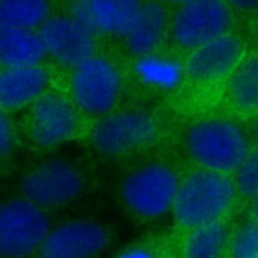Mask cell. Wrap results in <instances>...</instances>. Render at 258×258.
Segmentation results:
<instances>
[{
  "label": "cell",
  "instance_id": "6da1fadb",
  "mask_svg": "<svg viewBox=\"0 0 258 258\" xmlns=\"http://www.w3.org/2000/svg\"><path fill=\"white\" fill-rule=\"evenodd\" d=\"M231 177L211 169H196L180 180L172 206L175 220L193 230L206 223L222 220L236 198Z\"/></svg>",
  "mask_w": 258,
  "mask_h": 258
},
{
  "label": "cell",
  "instance_id": "7a4b0ae2",
  "mask_svg": "<svg viewBox=\"0 0 258 258\" xmlns=\"http://www.w3.org/2000/svg\"><path fill=\"white\" fill-rule=\"evenodd\" d=\"M186 150L203 169L231 174L250 153L244 129L225 118H209L195 123L186 133Z\"/></svg>",
  "mask_w": 258,
  "mask_h": 258
},
{
  "label": "cell",
  "instance_id": "3957f363",
  "mask_svg": "<svg viewBox=\"0 0 258 258\" xmlns=\"http://www.w3.org/2000/svg\"><path fill=\"white\" fill-rule=\"evenodd\" d=\"M180 178L172 167L148 163L129 174L121 185V198L133 214L156 218L172 209Z\"/></svg>",
  "mask_w": 258,
  "mask_h": 258
},
{
  "label": "cell",
  "instance_id": "277c9868",
  "mask_svg": "<svg viewBox=\"0 0 258 258\" xmlns=\"http://www.w3.org/2000/svg\"><path fill=\"white\" fill-rule=\"evenodd\" d=\"M46 214L26 198L7 201L0 207V253L4 258H26L46 239Z\"/></svg>",
  "mask_w": 258,
  "mask_h": 258
},
{
  "label": "cell",
  "instance_id": "5b68a950",
  "mask_svg": "<svg viewBox=\"0 0 258 258\" xmlns=\"http://www.w3.org/2000/svg\"><path fill=\"white\" fill-rule=\"evenodd\" d=\"M74 104L88 115H105L115 107L121 91V75L104 57L93 56L74 69L71 78Z\"/></svg>",
  "mask_w": 258,
  "mask_h": 258
},
{
  "label": "cell",
  "instance_id": "8992f818",
  "mask_svg": "<svg viewBox=\"0 0 258 258\" xmlns=\"http://www.w3.org/2000/svg\"><path fill=\"white\" fill-rule=\"evenodd\" d=\"M158 133L155 118L142 110L105 115L91 131L94 148L107 156H121L152 144Z\"/></svg>",
  "mask_w": 258,
  "mask_h": 258
},
{
  "label": "cell",
  "instance_id": "52a82bcc",
  "mask_svg": "<svg viewBox=\"0 0 258 258\" xmlns=\"http://www.w3.org/2000/svg\"><path fill=\"white\" fill-rule=\"evenodd\" d=\"M233 24L225 0H191L180 5L172 19L174 40L186 49H196L228 34Z\"/></svg>",
  "mask_w": 258,
  "mask_h": 258
},
{
  "label": "cell",
  "instance_id": "ba28073f",
  "mask_svg": "<svg viewBox=\"0 0 258 258\" xmlns=\"http://www.w3.org/2000/svg\"><path fill=\"white\" fill-rule=\"evenodd\" d=\"M85 180L64 160H48L29 171L21 180V193L40 207H59L74 201L83 191Z\"/></svg>",
  "mask_w": 258,
  "mask_h": 258
},
{
  "label": "cell",
  "instance_id": "9c48e42d",
  "mask_svg": "<svg viewBox=\"0 0 258 258\" xmlns=\"http://www.w3.org/2000/svg\"><path fill=\"white\" fill-rule=\"evenodd\" d=\"M46 54L67 69H75L94 56V34L74 16H53L40 27Z\"/></svg>",
  "mask_w": 258,
  "mask_h": 258
},
{
  "label": "cell",
  "instance_id": "30bf717a",
  "mask_svg": "<svg viewBox=\"0 0 258 258\" xmlns=\"http://www.w3.org/2000/svg\"><path fill=\"white\" fill-rule=\"evenodd\" d=\"M78 129V115L67 97L45 93L34 102L31 136L37 145L51 148L69 141Z\"/></svg>",
  "mask_w": 258,
  "mask_h": 258
},
{
  "label": "cell",
  "instance_id": "8fae6325",
  "mask_svg": "<svg viewBox=\"0 0 258 258\" xmlns=\"http://www.w3.org/2000/svg\"><path fill=\"white\" fill-rule=\"evenodd\" d=\"M108 244L105 228L89 220H74L54 228L38 249V258H93Z\"/></svg>",
  "mask_w": 258,
  "mask_h": 258
},
{
  "label": "cell",
  "instance_id": "7c38bea8",
  "mask_svg": "<svg viewBox=\"0 0 258 258\" xmlns=\"http://www.w3.org/2000/svg\"><path fill=\"white\" fill-rule=\"evenodd\" d=\"M142 5V0H75L71 13L94 35L126 37Z\"/></svg>",
  "mask_w": 258,
  "mask_h": 258
},
{
  "label": "cell",
  "instance_id": "4fadbf2b",
  "mask_svg": "<svg viewBox=\"0 0 258 258\" xmlns=\"http://www.w3.org/2000/svg\"><path fill=\"white\" fill-rule=\"evenodd\" d=\"M244 45L236 35L226 34L200 48L188 56L185 71L193 82L215 83L230 78L242 62Z\"/></svg>",
  "mask_w": 258,
  "mask_h": 258
},
{
  "label": "cell",
  "instance_id": "5bb4252c",
  "mask_svg": "<svg viewBox=\"0 0 258 258\" xmlns=\"http://www.w3.org/2000/svg\"><path fill=\"white\" fill-rule=\"evenodd\" d=\"M49 82V74L42 66L5 69L0 75V104L5 110H16L35 102Z\"/></svg>",
  "mask_w": 258,
  "mask_h": 258
},
{
  "label": "cell",
  "instance_id": "9a60e30c",
  "mask_svg": "<svg viewBox=\"0 0 258 258\" xmlns=\"http://www.w3.org/2000/svg\"><path fill=\"white\" fill-rule=\"evenodd\" d=\"M46 56V48L38 32L32 29L0 27V61L5 69L38 66Z\"/></svg>",
  "mask_w": 258,
  "mask_h": 258
},
{
  "label": "cell",
  "instance_id": "2e32d148",
  "mask_svg": "<svg viewBox=\"0 0 258 258\" xmlns=\"http://www.w3.org/2000/svg\"><path fill=\"white\" fill-rule=\"evenodd\" d=\"M167 27V13L158 2H145L141 8L134 26L126 34V46L129 53L137 57L152 54L163 42Z\"/></svg>",
  "mask_w": 258,
  "mask_h": 258
},
{
  "label": "cell",
  "instance_id": "e0dca14e",
  "mask_svg": "<svg viewBox=\"0 0 258 258\" xmlns=\"http://www.w3.org/2000/svg\"><path fill=\"white\" fill-rule=\"evenodd\" d=\"M228 97L241 113L258 112V54L242 59L228 80Z\"/></svg>",
  "mask_w": 258,
  "mask_h": 258
},
{
  "label": "cell",
  "instance_id": "ac0fdd59",
  "mask_svg": "<svg viewBox=\"0 0 258 258\" xmlns=\"http://www.w3.org/2000/svg\"><path fill=\"white\" fill-rule=\"evenodd\" d=\"M230 242L228 228L222 220L193 228L182 249L183 258H222Z\"/></svg>",
  "mask_w": 258,
  "mask_h": 258
},
{
  "label": "cell",
  "instance_id": "d6986e66",
  "mask_svg": "<svg viewBox=\"0 0 258 258\" xmlns=\"http://www.w3.org/2000/svg\"><path fill=\"white\" fill-rule=\"evenodd\" d=\"M49 18L48 0H0V21L4 26L42 27Z\"/></svg>",
  "mask_w": 258,
  "mask_h": 258
},
{
  "label": "cell",
  "instance_id": "ffe728a7",
  "mask_svg": "<svg viewBox=\"0 0 258 258\" xmlns=\"http://www.w3.org/2000/svg\"><path fill=\"white\" fill-rule=\"evenodd\" d=\"M134 72L141 82L160 89H172L182 80L180 62L158 56H142L134 64Z\"/></svg>",
  "mask_w": 258,
  "mask_h": 258
},
{
  "label": "cell",
  "instance_id": "44dd1931",
  "mask_svg": "<svg viewBox=\"0 0 258 258\" xmlns=\"http://www.w3.org/2000/svg\"><path fill=\"white\" fill-rule=\"evenodd\" d=\"M230 258H258V222L239 226L228 242Z\"/></svg>",
  "mask_w": 258,
  "mask_h": 258
},
{
  "label": "cell",
  "instance_id": "7402d4cb",
  "mask_svg": "<svg viewBox=\"0 0 258 258\" xmlns=\"http://www.w3.org/2000/svg\"><path fill=\"white\" fill-rule=\"evenodd\" d=\"M234 185L236 191L244 200L255 201L258 198V148L250 150L239 169L236 171Z\"/></svg>",
  "mask_w": 258,
  "mask_h": 258
},
{
  "label": "cell",
  "instance_id": "603a6c76",
  "mask_svg": "<svg viewBox=\"0 0 258 258\" xmlns=\"http://www.w3.org/2000/svg\"><path fill=\"white\" fill-rule=\"evenodd\" d=\"M15 145V131L12 121L8 120L7 115L0 116V153L2 156H8L13 150Z\"/></svg>",
  "mask_w": 258,
  "mask_h": 258
},
{
  "label": "cell",
  "instance_id": "cb8c5ba5",
  "mask_svg": "<svg viewBox=\"0 0 258 258\" xmlns=\"http://www.w3.org/2000/svg\"><path fill=\"white\" fill-rule=\"evenodd\" d=\"M118 258H161L158 255V252L152 247L147 245H136V247H129L123 253H120Z\"/></svg>",
  "mask_w": 258,
  "mask_h": 258
},
{
  "label": "cell",
  "instance_id": "d4e9b609",
  "mask_svg": "<svg viewBox=\"0 0 258 258\" xmlns=\"http://www.w3.org/2000/svg\"><path fill=\"white\" fill-rule=\"evenodd\" d=\"M225 2L239 10V12H255V10H258V0H225Z\"/></svg>",
  "mask_w": 258,
  "mask_h": 258
},
{
  "label": "cell",
  "instance_id": "484cf974",
  "mask_svg": "<svg viewBox=\"0 0 258 258\" xmlns=\"http://www.w3.org/2000/svg\"><path fill=\"white\" fill-rule=\"evenodd\" d=\"M252 136H253V139H255V142L258 144V112L255 113L253 123H252Z\"/></svg>",
  "mask_w": 258,
  "mask_h": 258
},
{
  "label": "cell",
  "instance_id": "4316f807",
  "mask_svg": "<svg viewBox=\"0 0 258 258\" xmlns=\"http://www.w3.org/2000/svg\"><path fill=\"white\" fill-rule=\"evenodd\" d=\"M252 214H253V218L258 222V198L255 201H252Z\"/></svg>",
  "mask_w": 258,
  "mask_h": 258
},
{
  "label": "cell",
  "instance_id": "83f0119b",
  "mask_svg": "<svg viewBox=\"0 0 258 258\" xmlns=\"http://www.w3.org/2000/svg\"><path fill=\"white\" fill-rule=\"evenodd\" d=\"M166 2H169V4H175V5H183V4L191 2V0H166Z\"/></svg>",
  "mask_w": 258,
  "mask_h": 258
},
{
  "label": "cell",
  "instance_id": "f1b7e54d",
  "mask_svg": "<svg viewBox=\"0 0 258 258\" xmlns=\"http://www.w3.org/2000/svg\"><path fill=\"white\" fill-rule=\"evenodd\" d=\"M256 32H258V27H256Z\"/></svg>",
  "mask_w": 258,
  "mask_h": 258
}]
</instances>
